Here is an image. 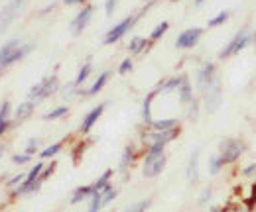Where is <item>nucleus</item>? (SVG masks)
Wrapping results in <instances>:
<instances>
[{
  "label": "nucleus",
  "instance_id": "obj_30",
  "mask_svg": "<svg viewBox=\"0 0 256 212\" xmlns=\"http://www.w3.org/2000/svg\"><path fill=\"white\" fill-rule=\"evenodd\" d=\"M207 167H209V175H219V173L223 171V167H224L221 155H219V153H213V155L209 157V163H207Z\"/></svg>",
  "mask_w": 256,
  "mask_h": 212
},
{
  "label": "nucleus",
  "instance_id": "obj_11",
  "mask_svg": "<svg viewBox=\"0 0 256 212\" xmlns=\"http://www.w3.org/2000/svg\"><path fill=\"white\" fill-rule=\"evenodd\" d=\"M93 14H95V6L93 4H85L77 12V16L73 18V22H71V33L73 35H79V33H83V31L87 30V26L93 20Z\"/></svg>",
  "mask_w": 256,
  "mask_h": 212
},
{
  "label": "nucleus",
  "instance_id": "obj_41",
  "mask_svg": "<svg viewBox=\"0 0 256 212\" xmlns=\"http://www.w3.org/2000/svg\"><path fill=\"white\" fill-rule=\"evenodd\" d=\"M24 152L28 153V155H32V157L38 153V140H36V138H32V140L28 142V146H26V150H24Z\"/></svg>",
  "mask_w": 256,
  "mask_h": 212
},
{
  "label": "nucleus",
  "instance_id": "obj_35",
  "mask_svg": "<svg viewBox=\"0 0 256 212\" xmlns=\"http://www.w3.org/2000/svg\"><path fill=\"white\" fill-rule=\"evenodd\" d=\"M56 167H58V163H56V161H52V163H48V165L44 167V173L40 175V181H44V183L48 181V179H50V177H52V175L56 173Z\"/></svg>",
  "mask_w": 256,
  "mask_h": 212
},
{
  "label": "nucleus",
  "instance_id": "obj_32",
  "mask_svg": "<svg viewBox=\"0 0 256 212\" xmlns=\"http://www.w3.org/2000/svg\"><path fill=\"white\" fill-rule=\"evenodd\" d=\"M168 30H170V22H160V24H158V26L152 30L150 37H148V39H150V43L154 45L158 39H162V37H164V33H166Z\"/></svg>",
  "mask_w": 256,
  "mask_h": 212
},
{
  "label": "nucleus",
  "instance_id": "obj_14",
  "mask_svg": "<svg viewBox=\"0 0 256 212\" xmlns=\"http://www.w3.org/2000/svg\"><path fill=\"white\" fill-rule=\"evenodd\" d=\"M178 96H180V102L184 106H190L193 100H195V96H193V85L192 81H190V75L188 73H182V83L178 87Z\"/></svg>",
  "mask_w": 256,
  "mask_h": 212
},
{
  "label": "nucleus",
  "instance_id": "obj_4",
  "mask_svg": "<svg viewBox=\"0 0 256 212\" xmlns=\"http://www.w3.org/2000/svg\"><path fill=\"white\" fill-rule=\"evenodd\" d=\"M201 100H203V108H205L207 114H215L221 108V102H223V85H221V79L219 77L205 91L201 92Z\"/></svg>",
  "mask_w": 256,
  "mask_h": 212
},
{
  "label": "nucleus",
  "instance_id": "obj_19",
  "mask_svg": "<svg viewBox=\"0 0 256 212\" xmlns=\"http://www.w3.org/2000/svg\"><path fill=\"white\" fill-rule=\"evenodd\" d=\"M134 159H136V146L128 144L126 148H124V152H122L120 163H118V173L126 175L128 169H130V167H132V163H134Z\"/></svg>",
  "mask_w": 256,
  "mask_h": 212
},
{
  "label": "nucleus",
  "instance_id": "obj_9",
  "mask_svg": "<svg viewBox=\"0 0 256 212\" xmlns=\"http://www.w3.org/2000/svg\"><path fill=\"white\" fill-rule=\"evenodd\" d=\"M116 195H118V189H116L114 185H108L106 189H102V191L95 193V195L87 201V203H89L87 212H100L104 207H108V205L116 199Z\"/></svg>",
  "mask_w": 256,
  "mask_h": 212
},
{
  "label": "nucleus",
  "instance_id": "obj_39",
  "mask_svg": "<svg viewBox=\"0 0 256 212\" xmlns=\"http://www.w3.org/2000/svg\"><path fill=\"white\" fill-rule=\"evenodd\" d=\"M30 159H32V155H28V153H16L14 157H12V161L16 163V165H26V163H30Z\"/></svg>",
  "mask_w": 256,
  "mask_h": 212
},
{
  "label": "nucleus",
  "instance_id": "obj_29",
  "mask_svg": "<svg viewBox=\"0 0 256 212\" xmlns=\"http://www.w3.org/2000/svg\"><path fill=\"white\" fill-rule=\"evenodd\" d=\"M112 175H114V171L112 169H106L95 183H93V189H95V193L98 191H102V189H106L108 185H112Z\"/></svg>",
  "mask_w": 256,
  "mask_h": 212
},
{
  "label": "nucleus",
  "instance_id": "obj_27",
  "mask_svg": "<svg viewBox=\"0 0 256 212\" xmlns=\"http://www.w3.org/2000/svg\"><path fill=\"white\" fill-rule=\"evenodd\" d=\"M230 16H232V10H221V12H217L213 18H209L207 28H219V26H223V24H226V20Z\"/></svg>",
  "mask_w": 256,
  "mask_h": 212
},
{
  "label": "nucleus",
  "instance_id": "obj_6",
  "mask_svg": "<svg viewBox=\"0 0 256 212\" xmlns=\"http://www.w3.org/2000/svg\"><path fill=\"white\" fill-rule=\"evenodd\" d=\"M140 18H138V14H132V16H126L124 20H120L116 26H112L110 30L104 33V39H102V43L104 45H112V43H116V41H120L124 35H126L128 31L132 30L134 26H136V22H138Z\"/></svg>",
  "mask_w": 256,
  "mask_h": 212
},
{
  "label": "nucleus",
  "instance_id": "obj_5",
  "mask_svg": "<svg viewBox=\"0 0 256 212\" xmlns=\"http://www.w3.org/2000/svg\"><path fill=\"white\" fill-rule=\"evenodd\" d=\"M56 92H60V79H58V75H50V77L42 79L38 85H34L30 91V100L42 102V100L54 96Z\"/></svg>",
  "mask_w": 256,
  "mask_h": 212
},
{
  "label": "nucleus",
  "instance_id": "obj_8",
  "mask_svg": "<svg viewBox=\"0 0 256 212\" xmlns=\"http://www.w3.org/2000/svg\"><path fill=\"white\" fill-rule=\"evenodd\" d=\"M26 4H28V0H10L0 10V33H4V31L12 26V22L22 14V10H24Z\"/></svg>",
  "mask_w": 256,
  "mask_h": 212
},
{
  "label": "nucleus",
  "instance_id": "obj_2",
  "mask_svg": "<svg viewBox=\"0 0 256 212\" xmlns=\"http://www.w3.org/2000/svg\"><path fill=\"white\" fill-rule=\"evenodd\" d=\"M254 41V31L250 26H244V28H240V30L236 31L228 41H226V45H224L223 49H221V53H219V59H228V57H234V55H238L242 49H246L250 43Z\"/></svg>",
  "mask_w": 256,
  "mask_h": 212
},
{
  "label": "nucleus",
  "instance_id": "obj_25",
  "mask_svg": "<svg viewBox=\"0 0 256 212\" xmlns=\"http://www.w3.org/2000/svg\"><path fill=\"white\" fill-rule=\"evenodd\" d=\"M91 73H93V61L87 59L83 63V67L79 69V73H77V77H75V81H73V85L77 87V89H81L83 87V83L91 77Z\"/></svg>",
  "mask_w": 256,
  "mask_h": 212
},
{
  "label": "nucleus",
  "instance_id": "obj_26",
  "mask_svg": "<svg viewBox=\"0 0 256 212\" xmlns=\"http://www.w3.org/2000/svg\"><path fill=\"white\" fill-rule=\"evenodd\" d=\"M148 128L158 130V132H166V130L180 128V122H178V118H162V120H152L148 124Z\"/></svg>",
  "mask_w": 256,
  "mask_h": 212
},
{
  "label": "nucleus",
  "instance_id": "obj_22",
  "mask_svg": "<svg viewBox=\"0 0 256 212\" xmlns=\"http://www.w3.org/2000/svg\"><path fill=\"white\" fill-rule=\"evenodd\" d=\"M158 94H160V91L154 89L152 92L146 94V98H144V102H142V120H144L146 126L154 120V118H152V102H154V98H156Z\"/></svg>",
  "mask_w": 256,
  "mask_h": 212
},
{
  "label": "nucleus",
  "instance_id": "obj_24",
  "mask_svg": "<svg viewBox=\"0 0 256 212\" xmlns=\"http://www.w3.org/2000/svg\"><path fill=\"white\" fill-rule=\"evenodd\" d=\"M22 43H24L22 39H16V37H14V39H8V41L0 47V69H2V65L6 63V59H8V57H10Z\"/></svg>",
  "mask_w": 256,
  "mask_h": 212
},
{
  "label": "nucleus",
  "instance_id": "obj_43",
  "mask_svg": "<svg viewBox=\"0 0 256 212\" xmlns=\"http://www.w3.org/2000/svg\"><path fill=\"white\" fill-rule=\"evenodd\" d=\"M209 212H228V211H226V207H224V209H211Z\"/></svg>",
  "mask_w": 256,
  "mask_h": 212
},
{
  "label": "nucleus",
  "instance_id": "obj_12",
  "mask_svg": "<svg viewBox=\"0 0 256 212\" xmlns=\"http://www.w3.org/2000/svg\"><path fill=\"white\" fill-rule=\"evenodd\" d=\"M201 37H203V28H188L178 35L176 47L178 49H193L199 43Z\"/></svg>",
  "mask_w": 256,
  "mask_h": 212
},
{
  "label": "nucleus",
  "instance_id": "obj_44",
  "mask_svg": "<svg viewBox=\"0 0 256 212\" xmlns=\"http://www.w3.org/2000/svg\"><path fill=\"white\" fill-rule=\"evenodd\" d=\"M2 155H4V146L0 144V157H2Z\"/></svg>",
  "mask_w": 256,
  "mask_h": 212
},
{
  "label": "nucleus",
  "instance_id": "obj_15",
  "mask_svg": "<svg viewBox=\"0 0 256 212\" xmlns=\"http://www.w3.org/2000/svg\"><path fill=\"white\" fill-rule=\"evenodd\" d=\"M34 47H36V43H32V41H24V43H22V45H20L8 59H6V63L2 65V69H8V67H12L14 63H18V61H22L24 57H28V55L34 51ZM2 69H0V71H2Z\"/></svg>",
  "mask_w": 256,
  "mask_h": 212
},
{
  "label": "nucleus",
  "instance_id": "obj_1",
  "mask_svg": "<svg viewBox=\"0 0 256 212\" xmlns=\"http://www.w3.org/2000/svg\"><path fill=\"white\" fill-rule=\"evenodd\" d=\"M168 165V155H166V146L162 144H154L148 146L144 150V161H142V175L146 179H154L164 173Z\"/></svg>",
  "mask_w": 256,
  "mask_h": 212
},
{
  "label": "nucleus",
  "instance_id": "obj_38",
  "mask_svg": "<svg viewBox=\"0 0 256 212\" xmlns=\"http://www.w3.org/2000/svg\"><path fill=\"white\" fill-rule=\"evenodd\" d=\"M240 175H242V177H246V179L256 177V163H248L246 167H242V169H240Z\"/></svg>",
  "mask_w": 256,
  "mask_h": 212
},
{
  "label": "nucleus",
  "instance_id": "obj_42",
  "mask_svg": "<svg viewBox=\"0 0 256 212\" xmlns=\"http://www.w3.org/2000/svg\"><path fill=\"white\" fill-rule=\"evenodd\" d=\"M87 0H64V4H67V6H73V4H85Z\"/></svg>",
  "mask_w": 256,
  "mask_h": 212
},
{
  "label": "nucleus",
  "instance_id": "obj_45",
  "mask_svg": "<svg viewBox=\"0 0 256 212\" xmlns=\"http://www.w3.org/2000/svg\"><path fill=\"white\" fill-rule=\"evenodd\" d=\"M205 0H195V6H199V4H203Z\"/></svg>",
  "mask_w": 256,
  "mask_h": 212
},
{
  "label": "nucleus",
  "instance_id": "obj_21",
  "mask_svg": "<svg viewBox=\"0 0 256 212\" xmlns=\"http://www.w3.org/2000/svg\"><path fill=\"white\" fill-rule=\"evenodd\" d=\"M10 114H12V108H10V102L4 100L0 104V138L6 136V132L10 130L12 126V120H10Z\"/></svg>",
  "mask_w": 256,
  "mask_h": 212
},
{
  "label": "nucleus",
  "instance_id": "obj_46",
  "mask_svg": "<svg viewBox=\"0 0 256 212\" xmlns=\"http://www.w3.org/2000/svg\"><path fill=\"white\" fill-rule=\"evenodd\" d=\"M0 212H2V205H0Z\"/></svg>",
  "mask_w": 256,
  "mask_h": 212
},
{
  "label": "nucleus",
  "instance_id": "obj_20",
  "mask_svg": "<svg viewBox=\"0 0 256 212\" xmlns=\"http://www.w3.org/2000/svg\"><path fill=\"white\" fill-rule=\"evenodd\" d=\"M93 195H95L93 183H91V185H81V187H77V189L73 191V195H71V205H79V203H85V201H89Z\"/></svg>",
  "mask_w": 256,
  "mask_h": 212
},
{
  "label": "nucleus",
  "instance_id": "obj_34",
  "mask_svg": "<svg viewBox=\"0 0 256 212\" xmlns=\"http://www.w3.org/2000/svg\"><path fill=\"white\" fill-rule=\"evenodd\" d=\"M211 197H213V189H211V187L203 189V193H201V195H199V199H197V205H199V207H205V205H209Z\"/></svg>",
  "mask_w": 256,
  "mask_h": 212
},
{
  "label": "nucleus",
  "instance_id": "obj_3",
  "mask_svg": "<svg viewBox=\"0 0 256 212\" xmlns=\"http://www.w3.org/2000/svg\"><path fill=\"white\" fill-rule=\"evenodd\" d=\"M248 150V144L242 138H224L219 146V155L224 165H234Z\"/></svg>",
  "mask_w": 256,
  "mask_h": 212
},
{
  "label": "nucleus",
  "instance_id": "obj_31",
  "mask_svg": "<svg viewBox=\"0 0 256 212\" xmlns=\"http://www.w3.org/2000/svg\"><path fill=\"white\" fill-rule=\"evenodd\" d=\"M67 112H69V106H67V104H60V106L52 108V110H50L48 114H44V120H46V122L60 120V118H64Z\"/></svg>",
  "mask_w": 256,
  "mask_h": 212
},
{
  "label": "nucleus",
  "instance_id": "obj_33",
  "mask_svg": "<svg viewBox=\"0 0 256 212\" xmlns=\"http://www.w3.org/2000/svg\"><path fill=\"white\" fill-rule=\"evenodd\" d=\"M150 207H152V199H144V201H138L132 207H128L124 212H148Z\"/></svg>",
  "mask_w": 256,
  "mask_h": 212
},
{
  "label": "nucleus",
  "instance_id": "obj_17",
  "mask_svg": "<svg viewBox=\"0 0 256 212\" xmlns=\"http://www.w3.org/2000/svg\"><path fill=\"white\" fill-rule=\"evenodd\" d=\"M199 157H201V148H195L193 153L190 155V161H188V181L195 185L199 179Z\"/></svg>",
  "mask_w": 256,
  "mask_h": 212
},
{
  "label": "nucleus",
  "instance_id": "obj_7",
  "mask_svg": "<svg viewBox=\"0 0 256 212\" xmlns=\"http://www.w3.org/2000/svg\"><path fill=\"white\" fill-rule=\"evenodd\" d=\"M178 136H180V128L166 130V132H158V130H152V128L146 126V130L142 132V144H144L146 148H148V146H154V144L168 146V144H172Z\"/></svg>",
  "mask_w": 256,
  "mask_h": 212
},
{
  "label": "nucleus",
  "instance_id": "obj_13",
  "mask_svg": "<svg viewBox=\"0 0 256 212\" xmlns=\"http://www.w3.org/2000/svg\"><path fill=\"white\" fill-rule=\"evenodd\" d=\"M106 106H108V102H100V104H96L95 108H91V110L85 114V118L81 122V128H79L83 136H87V134L95 128V124L100 120V116H102V112L106 110Z\"/></svg>",
  "mask_w": 256,
  "mask_h": 212
},
{
  "label": "nucleus",
  "instance_id": "obj_37",
  "mask_svg": "<svg viewBox=\"0 0 256 212\" xmlns=\"http://www.w3.org/2000/svg\"><path fill=\"white\" fill-rule=\"evenodd\" d=\"M132 67H134L132 57H126V59L120 61V65H118V73H120V75H128V73L132 71Z\"/></svg>",
  "mask_w": 256,
  "mask_h": 212
},
{
  "label": "nucleus",
  "instance_id": "obj_40",
  "mask_svg": "<svg viewBox=\"0 0 256 212\" xmlns=\"http://www.w3.org/2000/svg\"><path fill=\"white\" fill-rule=\"evenodd\" d=\"M116 6H118V0H104V12H106V16H108V18L114 14Z\"/></svg>",
  "mask_w": 256,
  "mask_h": 212
},
{
  "label": "nucleus",
  "instance_id": "obj_18",
  "mask_svg": "<svg viewBox=\"0 0 256 212\" xmlns=\"http://www.w3.org/2000/svg\"><path fill=\"white\" fill-rule=\"evenodd\" d=\"M110 71H102L98 77L95 79V83L89 87V89H85V91H79V94H85V96H95V94H98V92L104 89V85L108 83V79H110Z\"/></svg>",
  "mask_w": 256,
  "mask_h": 212
},
{
  "label": "nucleus",
  "instance_id": "obj_23",
  "mask_svg": "<svg viewBox=\"0 0 256 212\" xmlns=\"http://www.w3.org/2000/svg\"><path fill=\"white\" fill-rule=\"evenodd\" d=\"M150 47H152L150 39L140 37V35L132 37V39H130V43H128V51H130L132 55H140V53H144V51H146V49H150Z\"/></svg>",
  "mask_w": 256,
  "mask_h": 212
},
{
  "label": "nucleus",
  "instance_id": "obj_10",
  "mask_svg": "<svg viewBox=\"0 0 256 212\" xmlns=\"http://www.w3.org/2000/svg\"><path fill=\"white\" fill-rule=\"evenodd\" d=\"M217 77H219V75H217V67H215V63L205 61V63L197 69V75H195V85H197L199 92L205 91Z\"/></svg>",
  "mask_w": 256,
  "mask_h": 212
},
{
  "label": "nucleus",
  "instance_id": "obj_36",
  "mask_svg": "<svg viewBox=\"0 0 256 212\" xmlns=\"http://www.w3.org/2000/svg\"><path fill=\"white\" fill-rule=\"evenodd\" d=\"M24 179H26V173H16V175H14V177H10V179H8V181H6V187H8V189H12V191H14V189H16V187H18V185H20V183L24 181Z\"/></svg>",
  "mask_w": 256,
  "mask_h": 212
},
{
  "label": "nucleus",
  "instance_id": "obj_16",
  "mask_svg": "<svg viewBox=\"0 0 256 212\" xmlns=\"http://www.w3.org/2000/svg\"><path fill=\"white\" fill-rule=\"evenodd\" d=\"M34 110H36V102H34V100H26V102H22V104H20V106L14 110L12 126H18V124L26 122L34 114Z\"/></svg>",
  "mask_w": 256,
  "mask_h": 212
},
{
  "label": "nucleus",
  "instance_id": "obj_28",
  "mask_svg": "<svg viewBox=\"0 0 256 212\" xmlns=\"http://www.w3.org/2000/svg\"><path fill=\"white\" fill-rule=\"evenodd\" d=\"M64 146H65V142H56V144L44 148V150L40 152V159H42V161H44V159H54L58 153L64 150Z\"/></svg>",
  "mask_w": 256,
  "mask_h": 212
},
{
  "label": "nucleus",
  "instance_id": "obj_48",
  "mask_svg": "<svg viewBox=\"0 0 256 212\" xmlns=\"http://www.w3.org/2000/svg\"><path fill=\"white\" fill-rule=\"evenodd\" d=\"M0 75H2V73H0Z\"/></svg>",
  "mask_w": 256,
  "mask_h": 212
},
{
  "label": "nucleus",
  "instance_id": "obj_47",
  "mask_svg": "<svg viewBox=\"0 0 256 212\" xmlns=\"http://www.w3.org/2000/svg\"><path fill=\"white\" fill-rule=\"evenodd\" d=\"M172 2H178V0H172Z\"/></svg>",
  "mask_w": 256,
  "mask_h": 212
}]
</instances>
